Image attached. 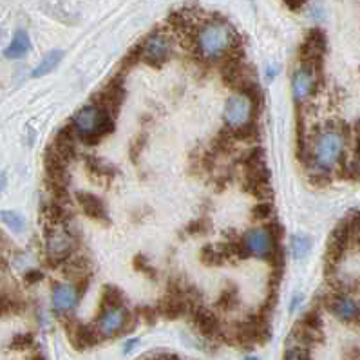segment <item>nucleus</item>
<instances>
[{
    "instance_id": "nucleus-30",
    "label": "nucleus",
    "mask_w": 360,
    "mask_h": 360,
    "mask_svg": "<svg viewBox=\"0 0 360 360\" xmlns=\"http://www.w3.org/2000/svg\"><path fill=\"white\" fill-rule=\"evenodd\" d=\"M203 229H205V221H196V223H192L188 227V232L192 233V235H199V233L203 232Z\"/></svg>"
},
{
    "instance_id": "nucleus-23",
    "label": "nucleus",
    "mask_w": 360,
    "mask_h": 360,
    "mask_svg": "<svg viewBox=\"0 0 360 360\" xmlns=\"http://www.w3.org/2000/svg\"><path fill=\"white\" fill-rule=\"evenodd\" d=\"M0 221L8 227L10 230H13L15 233L24 232L26 229V221L22 218L21 214L13 212V210H0Z\"/></svg>"
},
{
    "instance_id": "nucleus-7",
    "label": "nucleus",
    "mask_w": 360,
    "mask_h": 360,
    "mask_svg": "<svg viewBox=\"0 0 360 360\" xmlns=\"http://www.w3.org/2000/svg\"><path fill=\"white\" fill-rule=\"evenodd\" d=\"M129 324V311L125 306L102 309V313L97 319V330L100 337L111 339L114 335L122 333Z\"/></svg>"
},
{
    "instance_id": "nucleus-28",
    "label": "nucleus",
    "mask_w": 360,
    "mask_h": 360,
    "mask_svg": "<svg viewBox=\"0 0 360 360\" xmlns=\"http://www.w3.org/2000/svg\"><path fill=\"white\" fill-rule=\"evenodd\" d=\"M33 344V337L31 335H16L15 339H13V342H11V346L13 348H18V350H24V348H27V346Z\"/></svg>"
},
{
    "instance_id": "nucleus-35",
    "label": "nucleus",
    "mask_w": 360,
    "mask_h": 360,
    "mask_svg": "<svg viewBox=\"0 0 360 360\" xmlns=\"http://www.w3.org/2000/svg\"><path fill=\"white\" fill-rule=\"evenodd\" d=\"M243 360H259L257 357H246V359H243Z\"/></svg>"
},
{
    "instance_id": "nucleus-22",
    "label": "nucleus",
    "mask_w": 360,
    "mask_h": 360,
    "mask_svg": "<svg viewBox=\"0 0 360 360\" xmlns=\"http://www.w3.org/2000/svg\"><path fill=\"white\" fill-rule=\"evenodd\" d=\"M237 305H239V292L233 284H230V286H227L224 290H221V294H219L218 297V303H216V306H218L221 311H229V309H233Z\"/></svg>"
},
{
    "instance_id": "nucleus-25",
    "label": "nucleus",
    "mask_w": 360,
    "mask_h": 360,
    "mask_svg": "<svg viewBox=\"0 0 360 360\" xmlns=\"http://www.w3.org/2000/svg\"><path fill=\"white\" fill-rule=\"evenodd\" d=\"M283 360H309L308 350L303 348V346H294V348H288L286 353H284Z\"/></svg>"
},
{
    "instance_id": "nucleus-33",
    "label": "nucleus",
    "mask_w": 360,
    "mask_h": 360,
    "mask_svg": "<svg viewBox=\"0 0 360 360\" xmlns=\"http://www.w3.org/2000/svg\"><path fill=\"white\" fill-rule=\"evenodd\" d=\"M299 303H300V295H297V297H294V300L290 303V311H295L297 306H299Z\"/></svg>"
},
{
    "instance_id": "nucleus-27",
    "label": "nucleus",
    "mask_w": 360,
    "mask_h": 360,
    "mask_svg": "<svg viewBox=\"0 0 360 360\" xmlns=\"http://www.w3.org/2000/svg\"><path fill=\"white\" fill-rule=\"evenodd\" d=\"M134 266H136V270H140V272H143L145 275H151V277H154V268L151 266V263H149L147 259H143L142 255H138L136 259H134Z\"/></svg>"
},
{
    "instance_id": "nucleus-3",
    "label": "nucleus",
    "mask_w": 360,
    "mask_h": 360,
    "mask_svg": "<svg viewBox=\"0 0 360 360\" xmlns=\"http://www.w3.org/2000/svg\"><path fill=\"white\" fill-rule=\"evenodd\" d=\"M346 153V132L340 129H328L320 132L315 138L311 157H313V167L319 172L330 174L339 163H342Z\"/></svg>"
},
{
    "instance_id": "nucleus-24",
    "label": "nucleus",
    "mask_w": 360,
    "mask_h": 360,
    "mask_svg": "<svg viewBox=\"0 0 360 360\" xmlns=\"http://www.w3.org/2000/svg\"><path fill=\"white\" fill-rule=\"evenodd\" d=\"M87 170L92 174V176H100V178H112L114 174V168L111 165H107L105 162L98 159V157H87Z\"/></svg>"
},
{
    "instance_id": "nucleus-26",
    "label": "nucleus",
    "mask_w": 360,
    "mask_h": 360,
    "mask_svg": "<svg viewBox=\"0 0 360 360\" xmlns=\"http://www.w3.org/2000/svg\"><path fill=\"white\" fill-rule=\"evenodd\" d=\"M272 205L270 203H259L255 205V208L252 210V216H254V219H259V221H263V219H270V216H272Z\"/></svg>"
},
{
    "instance_id": "nucleus-13",
    "label": "nucleus",
    "mask_w": 360,
    "mask_h": 360,
    "mask_svg": "<svg viewBox=\"0 0 360 360\" xmlns=\"http://www.w3.org/2000/svg\"><path fill=\"white\" fill-rule=\"evenodd\" d=\"M81 297V292L78 290L77 284H55L53 288V308L58 313H66L77 308L78 300Z\"/></svg>"
},
{
    "instance_id": "nucleus-20",
    "label": "nucleus",
    "mask_w": 360,
    "mask_h": 360,
    "mask_svg": "<svg viewBox=\"0 0 360 360\" xmlns=\"http://www.w3.org/2000/svg\"><path fill=\"white\" fill-rule=\"evenodd\" d=\"M311 237L309 235H305V233H295L292 241H290V246H292V257L300 261V259H305L306 255L309 254V250H311Z\"/></svg>"
},
{
    "instance_id": "nucleus-1",
    "label": "nucleus",
    "mask_w": 360,
    "mask_h": 360,
    "mask_svg": "<svg viewBox=\"0 0 360 360\" xmlns=\"http://www.w3.org/2000/svg\"><path fill=\"white\" fill-rule=\"evenodd\" d=\"M237 47V35L230 24L223 21H210L199 27L196 35L198 55L208 62L224 60Z\"/></svg>"
},
{
    "instance_id": "nucleus-6",
    "label": "nucleus",
    "mask_w": 360,
    "mask_h": 360,
    "mask_svg": "<svg viewBox=\"0 0 360 360\" xmlns=\"http://www.w3.org/2000/svg\"><path fill=\"white\" fill-rule=\"evenodd\" d=\"M351 246V235H350V224L348 219L337 227L331 232L330 241H328V248H326V268H337V264L340 263V259L344 257L348 248Z\"/></svg>"
},
{
    "instance_id": "nucleus-4",
    "label": "nucleus",
    "mask_w": 360,
    "mask_h": 360,
    "mask_svg": "<svg viewBox=\"0 0 360 360\" xmlns=\"http://www.w3.org/2000/svg\"><path fill=\"white\" fill-rule=\"evenodd\" d=\"M255 105L252 103L250 98H246L244 94L237 92L227 100V105H224L223 118H224V125L230 132L241 131L243 127H248L252 125V118H254Z\"/></svg>"
},
{
    "instance_id": "nucleus-29",
    "label": "nucleus",
    "mask_w": 360,
    "mask_h": 360,
    "mask_svg": "<svg viewBox=\"0 0 360 360\" xmlns=\"http://www.w3.org/2000/svg\"><path fill=\"white\" fill-rule=\"evenodd\" d=\"M26 281L31 284L38 283V281H42V272H38V270H31V272H27L26 274Z\"/></svg>"
},
{
    "instance_id": "nucleus-18",
    "label": "nucleus",
    "mask_w": 360,
    "mask_h": 360,
    "mask_svg": "<svg viewBox=\"0 0 360 360\" xmlns=\"http://www.w3.org/2000/svg\"><path fill=\"white\" fill-rule=\"evenodd\" d=\"M31 51V40L29 35H27L24 29H18L13 36L11 44L4 49V56L10 58V60H16V58H22Z\"/></svg>"
},
{
    "instance_id": "nucleus-17",
    "label": "nucleus",
    "mask_w": 360,
    "mask_h": 360,
    "mask_svg": "<svg viewBox=\"0 0 360 360\" xmlns=\"http://www.w3.org/2000/svg\"><path fill=\"white\" fill-rule=\"evenodd\" d=\"M71 340L78 350H86V348H91V346L98 344L100 333H98V330L91 328L89 324L75 322L71 328Z\"/></svg>"
},
{
    "instance_id": "nucleus-31",
    "label": "nucleus",
    "mask_w": 360,
    "mask_h": 360,
    "mask_svg": "<svg viewBox=\"0 0 360 360\" xmlns=\"http://www.w3.org/2000/svg\"><path fill=\"white\" fill-rule=\"evenodd\" d=\"M284 2H286V5H288L290 10H294V11L300 10V8L306 4V0H284Z\"/></svg>"
},
{
    "instance_id": "nucleus-11",
    "label": "nucleus",
    "mask_w": 360,
    "mask_h": 360,
    "mask_svg": "<svg viewBox=\"0 0 360 360\" xmlns=\"http://www.w3.org/2000/svg\"><path fill=\"white\" fill-rule=\"evenodd\" d=\"M326 308L342 322H359L360 320V303L348 295H331L330 299L326 300Z\"/></svg>"
},
{
    "instance_id": "nucleus-14",
    "label": "nucleus",
    "mask_w": 360,
    "mask_h": 360,
    "mask_svg": "<svg viewBox=\"0 0 360 360\" xmlns=\"http://www.w3.org/2000/svg\"><path fill=\"white\" fill-rule=\"evenodd\" d=\"M97 105L102 107L103 111H107L109 114H114L116 111H120V105L125 100V89H123V83L120 80H112L109 86H105L102 89V92L98 94L97 98Z\"/></svg>"
},
{
    "instance_id": "nucleus-34",
    "label": "nucleus",
    "mask_w": 360,
    "mask_h": 360,
    "mask_svg": "<svg viewBox=\"0 0 360 360\" xmlns=\"http://www.w3.org/2000/svg\"><path fill=\"white\" fill-rule=\"evenodd\" d=\"M5 185H8V179H5V174L0 172V190H4Z\"/></svg>"
},
{
    "instance_id": "nucleus-10",
    "label": "nucleus",
    "mask_w": 360,
    "mask_h": 360,
    "mask_svg": "<svg viewBox=\"0 0 360 360\" xmlns=\"http://www.w3.org/2000/svg\"><path fill=\"white\" fill-rule=\"evenodd\" d=\"M315 86H317V67L303 64L299 69H295L292 77V92L295 102H306L313 94Z\"/></svg>"
},
{
    "instance_id": "nucleus-16",
    "label": "nucleus",
    "mask_w": 360,
    "mask_h": 360,
    "mask_svg": "<svg viewBox=\"0 0 360 360\" xmlns=\"http://www.w3.org/2000/svg\"><path fill=\"white\" fill-rule=\"evenodd\" d=\"M192 319L198 331L203 335V337L214 339V337H219V335H221V322H219V319L212 311L201 308L192 315Z\"/></svg>"
},
{
    "instance_id": "nucleus-15",
    "label": "nucleus",
    "mask_w": 360,
    "mask_h": 360,
    "mask_svg": "<svg viewBox=\"0 0 360 360\" xmlns=\"http://www.w3.org/2000/svg\"><path fill=\"white\" fill-rule=\"evenodd\" d=\"M77 201L78 205L81 207L83 214L92 218L94 221H107L109 216H107V208L105 203H103L102 199L94 196L91 192H77Z\"/></svg>"
},
{
    "instance_id": "nucleus-32",
    "label": "nucleus",
    "mask_w": 360,
    "mask_h": 360,
    "mask_svg": "<svg viewBox=\"0 0 360 360\" xmlns=\"http://www.w3.org/2000/svg\"><path fill=\"white\" fill-rule=\"evenodd\" d=\"M136 346H138V339L129 340L127 344L123 346V351H125V353H131V350H134V348H136Z\"/></svg>"
},
{
    "instance_id": "nucleus-5",
    "label": "nucleus",
    "mask_w": 360,
    "mask_h": 360,
    "mask_svg": "<svg viewBox=\"0 0 360 360\" xmlns=\"http://www.w3.org/2000/svg\"><path fill=\"white\" fill-rule=\"evenodd\" d=\"M279 237L277 233H274L272 227H261V229H254L244 233L243 246L246 250V254H252L255 257L270 259L277 252L275 246V239Z\"/></svg>"
},
{
    "instance_id": "nucleus-19",
    "label": "nucleus",
    "mask_w": 360,
    "mask_h": 360,
    "mask_svg": "<svg viewBox=\"0 0 360 360\" xmlns=\"http://www.w3.org/2000/svg\"><path fill=\"white\" fill-rule=\"evenodd\" d=\"M64 55H66V53L62 51V49H53V51H49L46 56H44V58H42L40 64L33 69L31 77L42 78V77H46V75H49V73H53L56 67H58V64L62 62Z\"/></svg>"
},
{
    "instance_id": "nucleus-21",
    "label": "nucleus",
    "mask_w": 360,
    "mask_h": 360,
    "mask_svg": "<svg viewBox=\"0 0 360 360\" xmlns=\"http://www.w3.org/2000/svg\"><path fill=\"white\" fill-rule=\"evenodd\" d=\"M125 303V295L120 288L107 284L105 288L102 290V309L107 308H116V306H123Z\"/></svg>"
},
{
    "instance_id": "nucleus-8",
    "label": "nucleus",
    "mask_w": 360,
    "mask_h": 360,
    "mask_svg": "<svg viewBox=\"0 0 360 360\" xmlns=\"http://www.w3.org/2000/svg\"><path fill=\"white\" fill-rule=\"evenodd\" d=\"M73 248H75V243H73V237L66 230L55 229L47 233L46 252L47 259L51 263H67L73 254Z\"/></svg>"
},
{
    "instance_id": "nucleus-2",
    "label": "nucleus",
    "mask_w": 360,
    "mask_h": 360,
    "mask_svg": "<svg viewBox=\"0 0 360 360\" xmlns=\"http://www.w3.org/2000/svg\"><path fill=\"white\" fill-rule=\"evenodd\" d=\"M73 131L86 143H98L102 138L109 136L114 131L112 116L97 103L86 105L77 112L73 120Z\"/></svg>"
},
{
    "instance_id": "nucleus-9",
    "label": "nucleus",
    "mask_w": 360,
    "mask_h": 360,
    "mask_svg": "<svg viewBox=\"0 0 360 360\" xmlns=\"http://www.w3.org/2000/svg\"><path fill=\"white\" fill-rule=\"evenodd\" d=\"M170 56V40L163 33H153L142 46V60L149 66L159 67Z\"/></svg>"
},
{
    "instance_id": "nucleus-12",
    "label": "nucleus",
    "mask_w": 360,
    "mask_h": 360,
    "mask_svg": "<svg viewBox=\"0 0 360 360\" xmlns=\"http://www.w3.org/2000/svg\"><path fill=\"white\" fill-rule=\"evenodd\" d=\"M326 35L320 29H309L305 38V44L300 47V60L303 64L313 66L319 69L322 55L326 53Z\"/></svg>"
}]
</instances>
